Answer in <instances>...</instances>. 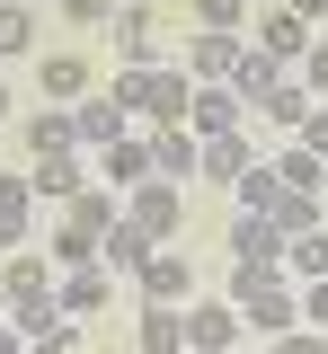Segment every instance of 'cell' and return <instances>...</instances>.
<instances>
[{"label": "cell", "mask_w": 328, "mask_h": 354, "mask_svg": "<svg viewBox=\"0 0 328 354\" xmlns=\"http://www.w3.org/2000/svg\"><path fill=\"white\" fill-rule=\"evenodd\" d=\"M125 221H134V230H151V239L169 248V239L187 230V186H169V177H142L134 195H125Z\"/></svg>", "instance_id": "1"}, {"label": "cell", "mask_w": 328, "mask_h": 354, "mask_svg": "<svg viewBox=\"0 0 328 354\" xmlns=\"http://www.w3.org/2000/svg\"><path fill=\"white\" fill-rule=\"evenodd\" d=\"M239 337H248V319H239L231 292H222V301H204V292H195V301H187V354H231Z\"/></svg>", "instance_id": "2"}, {"label": "cell", "mask_w": 328, "mask_h": 354, "mask_svg": "<svg viewBox=\"0 0 328 354\" xmlns=\"http://www.w3.org/2000/svg\"><path fill=\"white\" fill-rule=\"evenodd\" d=\"M248 124V97L231 80H195V106H187V133L195 142H213V133H239Z\"/></svg>", "instance_id": "3"}, {"label": "cell", "mask_w": 328, "mask_h": 354, "mask_svg": "<svg viewBox=\"0 0 328 354\" xmlns=\"http://www.w3.org/2000/svg\"><path fill=\"white\" fill-rule=\"evenodd\" d=\"M89 169H98V186L134 195L142 177H160V169H151V133H125V142H107V151H89Z\"/></svg>", "instance_id": "4"}, {"label": "cell", "mask_w": 328, "mask_h": 354, "mask_svg": "<svg viewBox=\"0 0 328 354\" xmlns=\"http://www.w3.org/2000/svg\"><path fill=\"white\" fill-rule=\"evenodd\" d=\"M151 169L169 177V186H195V177H204V142H195L187 124H151Z\"/></svg>", "instance_id": "5"}, {"label": "cell", "mask_w": 328, "mask_h": 354, "mask_svg": "<svg viewBox=\"0 0 328 354\" xmlns=\"http://www.w3.org/2000/svg\"><path fill=\"white\" fill-rule=\"evenodd\" d=\"M222 239H231V266H275V274H284V230L266 213H231Z\"/></svg>", "instance_id": "6"}, {"label": "cell", "mask_w": 328, "mask_h": 354, "mask_svg": "<svg viewBox=\"0 0 328 354\" xmlns=\"http://www.w3.org/2000/svg\"><path fill=\"white\" fill-rule=\"evenodd\" d=\"M284 80H293V62H275L266 44H239V62H231V88L248 97V106H266V97H275Z\"/></svg>", "instance_id": "7"}, {"label": "cell", "mask_w": 328, "mask_h": 354, "mask_svg": "<svg viewBox=\"0 0 328 354\" xmlns=\"http://www.w3.org/2000/svg\"><path fill=\"white\" fill-rule=\"evenodd\" d=\"M89 177H98V169H89V151H80V142H71V151H36V195H53V204H71Z\"/></svg>", "instance_id": "8"}, {"label": "cell", "mask_w": 328, "mask_h": 354, "mask_svg": "<svg viewBox=\"0 0 328 354\" xmlns=\"http://www.w3.org/2000/svg\"><path fill=\"white\" fill-rule=\"evenodd\" d=\"M71 133H80V151H107V142H125V133H134V115L98 88V97H80V106H71Z\"/></svg>", "instance_id": "9"}, {"label": "cell", "mask_w": 328, "mask_h": 354, "mask_svg": "<svg viewBox=\"0 0 328 354\" xmlns=\"http://www.w3.org/2000/svg\"><path fill=\"white\" fill-rule=\"evenodd\" d=\"M116 221H125V195H116V186H80V195L62 204V230H80V239H107Z\"/></svg>", "instance_id": "10"}, {"label": "cell", "mask_w": 328, "mask_h": 354, "mask_svg": "<svg viewBox=\"0 0 328 354\" xmlns=\"http://www.w3.org/2000/svg\"><path fill=\"white\" fill-rule=\"evenodd\" d=\"M187 106H195V80H187V71H169V62H151L142 115H151V124H187Z\"/></svg>", "instance_id": "11"}, {"label": "cell", "mask_w": 328, "mask_h": 354, "mask_svg": "<svg viewBox=\"0 0 328 354\" xmlns=\"http://www.w3.org/2000/svg\"><path fill=\"white\" fill-rule=\"evenodd\" d=\"M134 283H142V301H178V310H187V301H195V266H187V257H178V248H160V257L142 266Z\"/></svg>", "instance_id": "12"}, {"label": "cell", "mask_w": 328, "mask_h": 354, "mask_svg": "<svg viewBox=\"0 0 328 354\" xmlns=\"http://www.w3.org/2000/svg\"><path fill=\"white\" fill-rule=\"evenodd\" d=\"M134 346H142V354H187V310H178V301H142Z\"/></svg>", "instance_id": "13"}, {"label": "cell", "mask_w": 328, "mask_h": 354, "mask_svg": "<svg viewBox=\"0 0 328 354\" xmlns=\"http://www.w3.org/2000/svg\"><path fill=\"white\" fill-rule=\"evenodd\" d=\"M239 44H248V36H222V27H195V36H187V80H231Z\"/></svg>", "instance_id": "14"}, {"label": "cell", "mask_w": 328, "mask_h": 354, "mask_svg": "<svg viewBox=\"0 0 328 354\" xmlns=\"http://www.w3.org/2000/svg\"><path fill=\"white\" fill-rule=\"evenodd\" d=\"M151 257H160V239H151V230H134V221H116V230L98 239V266H107V274H142Z\"/></svg>", "instance_id": "15"}, {"label": "cell", "mask_w": 328, "mask_h": 354, "mask_svg": "<svg viewBox=\"0 0 328 354\" xmlns=\"http://www.w3.org/2000/svg\"><path fill=\"white\" fill-rule=\"evenodd\" d=\"M257 44H266L275 62H302V53L320 44V27H311V18H293V9H266V18H257Z\"/></svg>", "instance_id": "16"}, {"label": "cell", "mask_w": 328, "mask_h": 354, "mask_svg": "<svg viewBox=\"0 0 328 354\" xmlns=\"http://www.w3.org/2000/svg\"><path fill=\"white\" fill-rule=\"evenodd\" d=\"M107 292H116V274H107V266H71V274H62V319H89V310H107Z\"/></svg>", "instance_id": "17"}, {"label": "cell", "mask_w": 328, "mask_h": 354, "mask_svg": "<svg viewBox=\"0 0 328 354\" xmlns=\"http://www.w3.org/2000/svg\"><path fill=\"white\" fill-rule=\"evenodd\" d=\"M266 221H275L284 239H302V230H328V195H302V186H284L275 204H266Z\"/></svg>", "instance_id": "18"}, {"label": "cell", "mask_w": 328, "mask_h": 354, "mask_svg": "<svg viewBox=\"0 0 328 354\" xmlns=\"http://www.w3.org/2000/svg\"><path fill=\"white\" fill-rule=\"evenodd\" d=\"M36 221V177H0V248H27Z\"/></svg>", "instance_id": "19"}, {"label": "cell", "mask_w": 328, "mask_h": 354, "mask_svg": "<svg viewBox=\"0 0 328 354\" xmlns=\"http://www.w3.org/2000/svg\"><path fill=\"white\" fill-rule=\"evenodd\" d=\"M36 80H45L53 106H80V97H89V62H80V53H45V71H36Z\"/></svg>", "instance_id": "20"}, {"label": "cell", "mask_w": 328, "mask_h": 354, "mask_svg": "<svg viewBox=\"0 0 328 354\" xmlns=\"http://www.w3.org/2000/svg\"><path fill=\"white\" fill-rule=\"evenodd\" d=\"M248 160H257V133H248V124H239V133H213V142H204V177H222V186H231Z\"/></svg>", "instance_id": "21"}, {"label": "cell", "mask_w": 328, "mask_h": 354, "mask_svg": "<svg viewBox=\"0 0 328 354\" xmlns=\"http://www.w3.org/2000/svg\"><path fill=\"white\" fill-rule=\"evenodd\" d=\"M275 195H284V177H275V160H248V169L231 177V204H239V213H266Z\"/></svg>", "instance_id": "22"}, {"label": "cell", "mask_w": 328, "mask_h": 354, "mask_svg": "<svg viewBox=\"0 0 328 354\" xmlns=\"http://www.w3.org/2000/svg\"><path fill=\"white\" fill-rule=\"evenodd\" d=\"M36 27H45V9H27V0H0V62H9V53H36Z\"/></svg>", "instance_id": "23"}, {"label": "cell", "mask_w": 328, "mask_h": 354, "mask_svg": "<svg viewBox=\"0 0 328 354\" xmlns=\"http://www.w3.org/2000/svg\"><path fill=\"white\" fill-rule=\"evenodd\" d=\"M311 106H320V97H311V88H302V71H293V80H284L257 115H266V124H284V133H302V124H311Z\"/></svg>", "instance_id": "24"}, {"label": "cell", "mask_w": 328, "mask_h": 354, "mask_svg": "<svg viewBox=\"0 0 328 354\" xmlns=\"http://www.w3.org/2000/svg\"><path fill=\"white\" fill-rule=\"evenodd\" d=\"M284 274H293V283H320V274H328V230H302V239H284Z\"/></svg>", "instance_id": "25"}, {"label": "cell", "mask_w": 328, "mask_h": 354, "mask_svg": "<svg viewBox=\"0 0 328 354\" xmlns=\"http://www.w3.org/2000/svg\"><path fill=\"white\" fill-rule=\"evenodd\" d=\"M116 53L134 62V71H151L160 53H151V9H116Z\"/></svg>", "instance_id": "26"}, {"label": "cell", "mask_w": 328, "mask_h": 354, "mask_svg": "<svg viewBox=\"0 0 328 354\" xmlns=\"http://www.w3.org/2000/svg\"><path fill=\"white\" fill-rule=\"evenodd\" d=\"M275 177H284V186H302V195H328V160H320V151H302V142L275 160Z\"/></svg>", "instance_id": "27"}, {"label": "cell", "mask_w": 328, "mask_h": 354, "mask_svg": "<svg viewBox=\"0 0 328 354\" xmlns=\"http://www.w3.org/2000/svg\"><path fill=\"white\" fill-rule=\"evenodd\" d=\"M80 133H71V106H45V115H27V151H71Z\"/></svg>", "instance_id": "28"}, {"label": "cell", "mask_w": 328, "mask_h": 354, "mask_svg": "<svg viewBox=\"0 0 328 354\" xmlns=\"http://www.w3.org/2000/svg\"><path fill=\"white\" fill-rule=\"evenodd\" d=\"M187 18H195V27H222V36H239V27H248V0H187Z\"/></svg>", "instance_id": "29"}, {"label": "cell", "mask_w": 328, "mask_h": 354, "mask_svg": "<svg viewBox=\"0 0 328 354\" xmlns=\"http://www.w3.org/2000/svg\"><path fill=\"white\" fill-rule=\"evenodd\" d=\"M45 257L71 274V266H89V257H98V239H80V230H62V221H53V248H45Z\"/></svg>", "instance_id": "30"}, {"label": "cell", "mask_w": 328, "mask_h": 354, "mask_svg": "<svg viewBox=\"0 0 328 354\" xmlns=\"http://www.w3.org/2000/svg\"><path fill=\"white\" fill-rule=\"evenodd\" d=\"M116 9H125V0H62L71 27H116Z\"/></svg>", "instance_id": "31"}, {"label": "cell", "mask_w": 328, "mask_h": 354, "mask_svg": "<svg viewBox=\"0 0 328 354\" xmlns=\"http://www.w3.org/2000/svg\"><path fill=\"white\" fill-rule=\"evenodd\" d=\"M142 88H151V71H134V62H125V71H116V88H107V97H116L125 115H142Z\"/></svg>", "instance_id": "32"}, {"label": "cell", "mask_w": 328, "mask_h": 354, "mask_svg": "<svg viewBox=\"0 0 328 354\" xmlns=\"http://www.w3.org/2000/svg\"><path fill=\"white\" fill-rule=\"evenodd\" d=\"M302 328H320V337H328V274H320V283H302Z\"/></svg>", "instance_id": "33"}, {"label": "cell", "mask_w": 328, "mask_h": 354, "mask_svg": "<svg viewBox=\"0 0 328 354\" xmlns=\"http://www.w3.org/2000/svg\"><path fill=\"white\" fill-rule=\"evenodd\" d=\"M302 88H311V97H328V36L302 53Z\"/></svg>", "instance_id": "34"}, {"label": "cell", "mask_w": 328, "mask_h": 354, "mask_svg": "<svg viewBox=\"0 0 328 354\" xmlns=\"http://www.w3.org/2000/svg\"><path fill=\"white\" fill-rule=\"evenodd\" d=\"M266 354H328V337H320V328H284Z\"/></svg>", "instance_id": "35"}, {"label": "cell", "mask_w": 328, "mask_h": 354, "mask_svg": "<svg viewBox=\"0 0 328 354\" xmlns=\"http://www.w3.org/2000/svg\"><path fill=\"white\" fill-rule=\"evenodd\" d=\"M27 354H80V328H71V319H62V328H53V337H27Z\"/></svg>", "instance_id": "36"}, {"label": "cell", "mask_w": 328, "mask_h": 354, "mask_svg": "<svg viewBox=\"0 0 328 354\" xmlns=\"http://www.w3.org/2000/svg\"><path fill=\"white\" fill-rule=\"evenodd\" d=\"M293 142H302V151H320V160H328V106H311V124L293 133Z\"/></svg>", "instance_id": "37"}, {"label": "cell", "mask_w": 328, "mask_h": 354, "mask_svg": "<svg viewBox=\"0 0 328 354\" xmlns=\"http://www.w3.org/2000/svg\"><path fill=\"white\" fill-rule=\"evenodd\" d=\"M293 18H311V27H328V0H284Z\"/></svg>", "instance_id": "38"}, {"label": "cell", "mask_w": 328, "mask_h": 354, "mask_svg": "<svg viewBox=\"0 0 328 354\" xmlns=\"http://www.w3.org/2000/svg\"><path fill=\"white\" fill-rule=\"evenodd\" d=\"M0 354H27V337H18V328H9V319H0Z\"/></svg>", "instance_id": "39"}, {"label": "cell", "mask_w": 328, "mask_h": 354, "mask_svg": "<svg viewBox=\"0 0 328 354\" xmlns=\"http://www.w3.org/2000/svg\"><path fill=\"white\" fill-rule=\"evenodd\" d=\"M0 124H9V88H0Z\"/></svg>", "instance_id": "40"}, {"label": "cell", "mask_w": 328, "mask_h": 354, "mask_svg": "<svg viewBox=\"0 0 328 354\" xmlns=\"http://www.w3.org/2000/svg\"><path fill=\"white\" fill-rule=\"evenodd\" d=\"M0 319H9V283H0Z\"/></svg>", "instance_id": "41"}, {"label": "cell", "mask_w": 328, "mask_h": 354, "mask_svg": "<svg viewBox=\"0 0 328 354\" xmlns=\"http://www.w3.org/2000/svg\"><path fill=\"white\" fill-rule=\"evenodd\" d=\"M27 9H62V0H27Z\"/></svg>", "instance_id": "42"}, {"label": "cell", "mask_w": 328, "mask_h": 354, "mask_svg": "<svg viewBox=\"0 0 328 354\" xmlns=\"http://www.w3.org/2000/svg\"><path fill=\"white\" fill-rule=\"evenodd\" d=\"M125 9H151V0H125Z\"/></svg>", "instance_id": "43"}, {"label": "cell", "mask_w": 328, "mask_h": 354, "mask_svg": "<svg viewBox=\"0 0 328 354\" xmlns=\"http://www.w3.org/2000/svg\"><path fill=\"white\" fill-rule=\"evenodd\" d=\"M231 354H248V346H231Z\"/></svg>", "instance_id": "44"}, {"label": "cell", "mask_w": 328, "mask_h": 354, "mask_svg": "<svg viewBox=\"0 0 328 354\" xmlns=\"http://www.w3.org/2000/svg\"><path fill=\"white\" fill-rule=\"evenodd\" d=\"M320 106H328V97H320Z\"/></svg>", "instance_id": "45"}]
</instances>
